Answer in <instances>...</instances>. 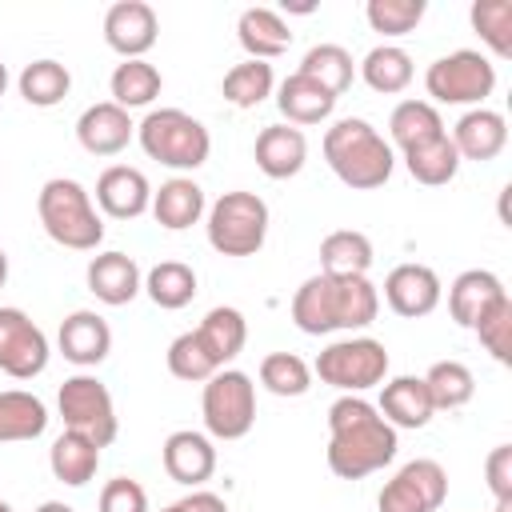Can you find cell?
Listing matches in <instances>:
<instances>
[{
	"instance_id": "10",
	"label": "cell",
	"mask_w": 512,
	"mask_h": 512,
	"mask_svg": "<svg viewBox=\"0 0 512 512\" xmlns=\"http://www.w3.org/2000/svg\"><path fill=\"white\" fill-rule=\"evenodd\" d=\"M424 88L436 104H476V108H484V100L496 88V64L476 48H456V52L428 64Z\"/></svg>"
},
{
	"instance_id": "17",
	"label": "cell",
	"mask_w": 512,
	"mask_h": 512,
	"mask_svg": "<svg viewBox=\"0 0 512 512\" xmlns=\"http://www.w3.org/2000/svg\"><path fill=\"white\" fill-rule=\"evenodd\" d=\"M96 208L112 220H136L152 208V184L132 164H112L96 180Z\"/></svg>"
},
{
	"instance_id": "39",
	"label": "cell",
	"mask_w": 512,
	"mask_h": 512,
	"mask_svg": "<svg viewBox=\"0 0 512 512\" xmlns=\"http://www.w3.org/2000/svg\"><path fill=\"white\" fill-rule=\"evenodd\" d=\"M424 384H428V396H432L436 412H456L476 396V376L464 360H436L424 372Z\"/></svg>"
},
{
	"instance_id": "22",
	"label": "cell",
	"mask_w": 512,
	"mask_h": 512,
	"mask_svg": "<svg viewBox=\"0 0 512 512\" xmlns=\"http://www.w3.org/2000/svg\"><path fill=\"white\" fill-rule=\"evenodd\" d=\"M252 156L268 180H292L308 164V136L292 124H268L260 128Z\"/></svg>"
},
{
	"instance_id": "18",
	"label": "cell",
	"mask_w": 512,
	"mask_h": 512,
	"mask_svg": "<svg viewBox=\"0 0 512 512\" xmlns=\"http://www.w3.org/2000/svg\"><path fill=\"white\" fill-rule=\"evenodd\" d=\"M132 136H136L132 116L112 100L88 104L80 112V120H76V140H80V148L88 156H120Z\"/></svg>"
},
{
	"instance_id": "8",
	"label": "cell",
	"mask_w": 512,
	"mask_h": 512,
	"mask_svg": "<svg viewBox=\"0 0 512 512\" xmlns=\"http://www.w3.org/2000/svg\"><path fill=\"white\" fill-rule=\"evenodd\" d=\"M204 428L212 440H244L256 424V384L240 368H220L200 392Z\"/></svg>"
},
{
	"instance_id": "26",
	"label": "cell",
	"mask_w": 512,
	"mask_h": 512,
	"mask_svg": "<svg viewBox=\"0 0 512 512\" xmlns=\"http://www.w3.org/2000/svg\"><path fill=\"white\" fill-rule=\"evenodd\" d=\"M236 40H240V48L248 52V60L272 64L276 56L288 52L292 28H288L284 16L272 12V8H244L240 20H236Z\"/></svg>"
},
{
	"instance_id": "47",
	"label": "cell",
	"mask_w": 512,
	"mask_h": 512,
	"mask_svg": "<svg viewBox=\"0 0 512 512\" xmlns=\"http://www.w3.org/2000/svg\"><path fill=\"white\" fill-rule=\"evenodd\" d=\"M160 512H228V504H224V496H216L208 488H192L188 496H180L176 504H168Z\"/></svg>"
},
{
	"instance_id": "3",
	"label": "cell",
	"mask_w": 512,
	"mask_h": 512,
	"mask_svg": "<svg viewBox=\"0 0 512 512\" xmlns=\"http://www.w3.org/2000/svg\"><path fill=\"white\" fill-rule=\"evenodd\" d=\"M324 160L340 184L352 192H372L392 180V144L360 116H344L324 132Z\"/></svg>"
},
{
	"instance_id": "16",
	"label": "cell",
	"mask_w": 512,
	"mask_h": 512,
	"mask_svg": "<svg viewBox=\"0 0 512 512\" xmlns=\"http://www.w3.org/2000/svg\"><path fill=\"white\" fill-rule=\"evenodd\" d=\"M56 348L68 364L76 368H96L108 360L112 352V328L100 312L92 308H76L60 320V332H56Z\"/></svg>"
},
{
	"instance_id": "50",
	"label": "cell",
	"mask_w": 512,
	"mask_h": 512,
	"mask_svg": "<svg viewBox=\"0 0 512 512\" xmlns=\"http://www.w3.org/2000/svg\"><path fill=\"white\" fill-rule=\"evenodd\" d=\"M4 92H8V68L0 64V96H4Z\"/></svg>"
},
{
	"instance_id": "4",
	"label": "cell",
	"mask_w": 512,
	"mask_h": 512,
	"mask_svg": "<svg viewBox=\"0 0 512 512\" xmlns=\"http://www.w3.org/2000/svg\"><path fill=\"white\" fill-rule=\"evenodd\" d=\"M36 216H40V228L48 232V240H56L60 248L96 252L104 240V220L92 204V192L72 176L44 180V188L36 196Z\"/></svg>"
},
{
	"instance_id": "24",
	"label": "cell",
	"mask_w": 512,
	"mask_h": 512,
	"mask_svg": "<svg viewBox=\"0 0 512 512\" xmlns=\"http://www.w3.org/2000/svg\"><path fill=\"white\" fill-rule=\"evenodd\" d=\"M276 108H280L284 124H292V128H312V124H324V120L336 112V96H332L324 84L308 80L304 72H292V76L280 80V88H276Z\"/></svg>"
},
{
	"instance_id": "14",
	"label": "cell",
	"mask_w": 512,
	"mask_h": 512,
	"mask_svg": "<svg viewBox=\"0 0 512 512\" xmlns=\"http://www.w3.org/2000/svg\"><path fill=\"white\" fill-rule=\"evenodd\" d=\"M156 36H160V20H156V8L144 0H116L104 12V44L124 60H144Z\"/></svg>"
},
{
	"instance_id": "9",
	"label": "cell",
	"mask_w": 512,
	"mask_h": 512,
	"mask_svg": "<svg viewBox=\"0 0 512 512\" xmlns=\"http://www.w3.org/2000/svg\"><path fill=\"white\" fill-rule=\"evenodd\" d=\"M56 408H60V420L68 432H80L88 436L96 448H108L120 432V420H116V404H112V392L100 376L92 372H76L60 384L56 392Z\"/></svg>"
},
{
	"instance_id": "38",
	"label": "cell",
	"mask_w": 512,
	"mask_h": 512,
	"mask_svg": "<svg viewBox=\"0 0 512 512\" xmlns=\"http://www.w3.org/2000/svg\"><path fill=\"white\" fill-rule=\"evenodd\" d=\"M296 72H304L308 80L324 84V88L340 100V96L352 88V80H356V60H352V52L340 48V44H316V48L304 52V60H300Z\"/></svg>"
},
{
	"instance_id": "45",
	"label": "cell",
	"mask_w": 512,
	"mask_h": 512,
	"mask_svg": "<svg viewBox=\"0 0 512 512\" xmlns=\"http://www.w3.org/2000/svg\"><path fill=\"white\" fill-rule=\"evenodd\" d=\"M100 512H148V492L132 476H112L100 488Z\"/></svg>"
},
{
	"instance_id": "41",
	"label": "cell",
	"mask_w": 512,
	"mask_h": 512,
	"mask_svg": "<svg viewBox=\"0 0 512 512\" xmlns=\"http://www.w3.org/2000/svg\"><path fill=\"white\" fill-rule=\"evenodd\" d=\"M424 12H428L424 0H368V4H364L368 28L380 32V36H388V40L416 32L420 20H424Z\"/></svg>"
},
{
	"instance_id": "13",
	"label": "cell",
	"mask_w": 512,
	"mask_h": 512,
	"mask_svg": "<svg viewBox=\"0 0 512 512\" xmlns=\"http://www.w3.org/2000/svg\"><path fill=\"white\" fill-rule=\"evenodd\" d=\"M440 300H444V284H440L436 268H428V264L404 260L384 276V304L404 320H420V316L436 312Z\"/></svg>"
},
{
	"instance_id": "6",
	"label": "cell",
	"mask_w": 512,
	"mask_h": 512,
	"mask_svg": "<svg viewBox=\"0 0 512 512\" xmlns=\"http://www.w3.org/2000/svg\"><path fill=\"white\" fill-rule=\"evenodd\" d=\"M268 204L256 192H224L220 200L208 204L204 212V232L208 244L220 256H256L268 240Z\"/></svg>"
},
{
	"instance_id": "31",
	"label": "cell",
	"mask_w": 512,
	"mask_h": 512,
	"mask_svg": "<svg viewBox=\"0 0 512 512\" xmlns=\"http://www.w3.org/2000/svg\"><path fill=\"white\" fill-rule=\"evenodd\" d=\"M144 292H148V300L156 304V308H164V312H180V308H188L192 300H196V268L192 264H184V260H160V264H152L148 272H144Z\"/></svg>"
},
{
	"instance_id": "36",
	"label": "cell",
	"mask_w": 512,
	"mask_h": 512,
	"mask_svg": "<svg viewBox=\"0 0 512 512\" xmlns=\"http://www.w3.org/2000/svg\"><path fill=\"white\" fill-rule=\"evenodd\" d=\"M108 88H112V104H120L124 112H132V108H148L160 96L164 76L148 60H124V64L112 68Z\"/></svg>"
},
{
	"instance_id": "25",
	"label": "cell",
	"mask_w": 512,
	"mask_h": 512,
	"mask_svg": "<svg viewBox=\"0 0 512 512\" xmlns=\"http://www.w3.org/2000/svg\"><path fill=\"white\" fill-rule=\"evenodd\" d=\"M148 212L156 216L160 228L184 232V228H192V224L204 220L208 200H204V188H200L192 176H172V180H164V184L152 192V208H148Z\"/></svg>"
},
{
	"instance_id": "19",
	"label": "cell",
	"mask_w": 512,
	"mask_h": 512,
	"mask_svg": "<svg viewBox=\"0 0 512 512\" xmlns=\"http://www.w3.org/2000/svg\"><path fill=\"white\" fill-rule=\"evenodd\" d=\"M84 280H88V292L108 308L132 304L144 292V272L128 252H96L88 260Z\"/></svg>"
},
{
	"instance_id": "1",
	"label": "cell",
	"mask_w": 512,
	"mask_h": 512,
	"mask_svg": "<svg viewBox=\"0 0 512 512\" xmlns=\"http://www.w3.org/2000/svg\"><path fill=\"white\" fill-rule=\"evenodd\" d=\"M396 428L364 396H340L328 408V468L340 480H364L396 460Z\"/></svg>"
},
{
	"instance_id": "2",
	"label": "cell",
	"mask_w": 512,
	"mask_h": 512,
	"mask_svg": "<svg viewBox=\"0 0 512 512\" xmlns=\"http://www.w3.org/2000/svg\"><path fill=\"white\" fill-rule=\"evenodd\" d=\"M380 316V292L368 276H308L292 296V324L304 336L360 332Z\"/></svg>"
},
{
	"instance_id": "40",
	"label": "cell",
	"mask_w": 512,
	"mask_h": 512,
	"mask_svg": "<svg viewBox=\"0 0 512 512\" xmlns=\"http://www.w3.org/2000/svg\"><path fill=\"white\" fill-rule=\"evenodd\" d=\"M260 384L272 396H304L312 388V364L296 352H268L260 360Z\"/></svg>"
},
{
	"instance_id": "48",
	"label": "cell",
	"mask_w": 512,
	"mask_h": 512,
	"mask_svg": "<svg viewBox=\"0 0 512 512\" xmlns=\"http://www.w3.org/2000/svg\"><path fill=\"white\" fill-rule=\"evenodd\" d=\"M36 512H76V508H72V504H64V500H44Z\"/></svg>"
},
{
	"instance_id": "43",
	"label": "cell",
	"mask_w": 512,
	"mask_h": 512,
	"mask_svg": "<svg viewBox=\"0 0 512 512\" xmlns=\"http://www.w3.org/2000/svg\"><path fill=\"white\" fill-rule=\"evenodd\" d=\"M168 372L176 376V380H188V384H204L208 376H216L220 372V364L208 356V348L200 344V336H196V328L192 332H180L172 344H168Z\"/></svg>"
},
{
	"instance_id": "49",
	"label": "cell",
	"mask_w": 512,
	"mask_h": 512,
	"mask_svg": "<svg viewBox=\"0 0 512 512\" xmlns=\"http://www.w3.org/2000/svg\"><path fill=\"white\" fill-rule=\"evenodd\" d=\"M8 284V256H4V248H0V288Z\"/></svg>"
},
{
	"instance_id": "34",
	"label": "cell",
	"mask_w": 512,
	"mask_h": 512,
	"mask_svg": "<svg viewBox=\"0 0 512 512\" xmlns=\"http://www.w3.org/2000/svg\"><path fill=\"white\" fill-rule=\"evenodd\" d=\"M404 168L416 184H428V188H440V184H452L456 172H460V156L452 148V136H436V140H424L416 148L404 152Z\"/></svg>"
},
{
	"instance_id": "20",
	"label": "cell",
	"mask_w": 512,
	"mask_h": 512,
	"mask_svg": "<svg viewBox=\"0 0 512 512\" xmlns=\"http://www.w3.org/2000/svg\"><path fill=\"white\" fill-rule=\"evenodd\" d=\"M500 300H508V288L488 268H468L448 284V312L460 328H476Z\"/></svg>"
},
{
	"instance_id": "12",
	"label": "cell",
	"mask_w": 512,
	"mask_h": 512,
	"mask_svg": "<svg viewBox=\"0 0 512 512\" xmlns=\"http://www.w3.org/2000/svg\"><path fill=\"white\" fill-rule=\"evenodd\" d=\"M48 336L24 308H0V372L12 380H32L48 368Z\"/></svg>"
},
{
	"instance_id": "44",
	"label": "cell",
	"mask_w": 512,
	"mask_h": 512,
	"mask_svg": "<svg viewBox=\"0 0 512 512\" xmlns=\"http://www.w3.org/2000/svg\"><path fill=\"white\" fill-rule=\"evenodd\" d=\"M472 332H476V340L484 344V352H488L496 364H512V296L500 300Z\"/></svg>"
},
{
	"instance_id": "51",
	"label": "cell",
	"mask_w": 512,
	"mask_h": 512,
	"mask_svg": "<svg viewBox=\"0 0 512 512\" xmlns=\"http://www.w3.org/2000/svg\"><path fill=\"white\" fill-rule=\"evenodd\" d=\"M492 512H512V500H496V508Z\"/></svg>"
},
{
	"instance_id": "23",
	"label": "cell",
	"mask_w": 512,
	"mask_h": 512,
	"mask_svg": "<svg viewBox=\"0 0 512 512\" xmlns=\"http://www.w3.org/2000/svg\"><path fill=\"white\" fill-rule=\"evenodd\" d=\"M376 412L400 432V428H424L436 416V404L428 396L424 376H392L380 384V404Z\"/></svg>"
},
{
	"instance_id": "21",
	"label": "cell",
	"mask_w": 512,
	"mask_h": 512,
	"mask_svg": "<svg viewBox=\"0 0 512 512\" xmlns=\"http://www.w3.org/2000/svg\"><path fill=\"white\" fill-rule=\"evenodd\" d=\"M448 136H452V148H456L460 160L484 164V160H496L504 152V144H508V120L496 108H468Z\"/></svg>"
},
{
	"instance_id": "7",
	"label": "cell",
	"mask_w": 512,
	"mask_h": 512,
	"mask_svg": "<svg viewBox=\"0 0 512 512\" xmlns=\"http://www.w3.org/2000/svg\"><path fill=\"white\" fill-rule=\"evenodd\" d=\"M388 348L372 336H344V340H332L316 364H312V376H320V384L344 392V396H360L376 384L388 380Z\"/></svg>"
},
{
	"instance_id": "11",
	"label": "cell",
	"mask_w": 512,
	"mask_h": 512,
	"mask_svg": "<svg viewBox=\"0 0 512 512\" xmlns=\"http://www.w3.org/2000/svg\"><path fill=\"white\" fill-rule=\"evenodd\" d=\"M448 496V472L440 460L416 456L392 472L376 496V512H436Z\"/></svg>"
},
{
	"instance_id": "42",
	"label": "cell",
	"mask_w": 512,
	"mask_h": 512,
	"mask_svg": "<svg viewBox=\"0 0 512 512\" xmlns=\"http://www.w3.org/2000/svg\"><path fill=\"white\" fill-rule=\"evenodd\" d=\"M468 20L500 60L512 56V0H476L468 8Z\"/></svg>"
},
{
	"instance_id": "35",
	"label": "cell",
	"mask_w": 512,
	"mask_h": 512,
	"mask_svg": "<svg viewBox=\"0 0 512 512\" xmlns=\"http://www.w3.org/2000/svg\"><path fill=\"white\" fill-rule=\"evenodd\" d=\"M16 88H20L24 104H32V108H56L72 92V72L60 60H48L44 56V60H32V64L20 68Z\"/></svg>"
},
{
	"instance_id": "32",
	"label": "cell",
	"mask_w": 512,
	"mask_h": 512,
	"mask_svg": "<svg viewBox=\"0 0 512 512\" xmlns=\"http://www.w3.org/2000/svg\"><path fill=\"white\" fill-rule=\"evenodd\" d=\"M416 68H412V56L400 48V44H376L368 48V56L360 60V80L380 92V96H396L412 84Z\"/></svg>"
},
{
	"instance_id": "30",
	"label": "cell",
	"mask_w": 512,
	"mask_h": 512,
	"mask_svg": "<svg viewBox=\"0 0 512 512\" xmlns=\"http://www.w3.org/2000/svg\"><path fill=\"white\" fill-rule=\"evenodd\" d=\"M372 240L356 228H336L320 240V272L324 276H368L372 268Z\"/></svg>"
},
{
	"instance_id": "37",
	"label": "cell",
	"mask_w": 512,
	"mask_h": 512,
	"mask_svg": "<svg viewBox=\"0 0 512 512\" xmlns=\"http://www.w3.org/2000/svg\"><path fill=\"white\" fill-rule=\"evenodd\" d=\"M276 92V72H272V64H264V60H240V64H232L228 72H224V80H220V96L232 104V108H256V104H264L268 96Z\"/></svg>"
},
{
	"instance_id": "28",
	"label": "cell",
	"mask_w": 512,
	"mask_h": 512,
	"mask_svg": "<svg viewBox=\"0 0 512 512\" xmlns=\"http://www.w3.org/2000/svg\"><path fill=\"white\" fill-rule=\"evenodd\" d=\"M196 336H200V344L208 348V356H212L220 368H228V364L244 352V344H248V320H244L240 308L220 304V308L204 312V320L196 324Z\"/></svg>"
},
{
	"instance_id": "46",
	"label": "cell",
	"mask_w": 512,
	"mask_h": 512,
	"mask_svg": "<svg viewBox=\"0 0 512 512\" xmlns=\"http://www.w3.org/2000/svg\"><path fill=\"white\" fill-rule=\"evenodd\" d=\"M484 476H488V492L496 500H512V444H496L488 452Z\"/></svg>"
},
{
	"instance_id": "27",
	"label": "cell",
	"mask_w": 512,
	"mask_h": 512,
	"mask_svg": "<svg viewBox=\"0 0 512 512\" xmlns=\"http://www.w3.org/2000/svg\"><path fill=\"white\" fill-rule=\"evenodd\" d=\"M48 428V408L24 388H0V444L40 440Z\"/></svg>"
},
{
	"instance_id": "29",
	"label": "cell",
	"mask_w": 512,
	"mask_h": 512,
	"mask_svg": "<svg viewBox=\"0 0 512 512\" xmlns=\"http://www.w3.org/2000/svg\"><path fill=\"white\" fill-rule=\"evenodd\" d=\"M48 468H52V476H56L60 484L84 488V484L96 476V468H100V448H96L88 436L64 428V432L52 440V448H48Z\"/></svg>"
},
{
	"instance_id": "52",
	"label": "cell",
	"mask_w": 512,
	"mask_h": 512,
	"mask_svg": "<svg viewBox=\"0 0 512 512\" xmlns=\"http://www.w3.org/2000/svg\"><path fill=\"white\" fill-rule=\"evenodd\" d=\"M0 512H12V504H8V500H0Z\"/></svg>"
},
{
	"instance_id": "5",
	"label": "cell",
	"mask_w": 512,
	"mask_h": 512,
	"mask_svg": "<svg viewBox=\"0 0 512 512\" xmlns=\"http://www.w3.org/2000/svg\"><path fill=\"white\" fill-rule=\"evenodd\" d=\"M136 140L148 160H156L172 172H196L212 152L208 128L184 108H152L136 124Z\"/></svg>"
},
{
	"instance_id": "15",
	"label": "cell",
	"mask_w": 512,
	"mask_h": 512,
	"mask_svg": "<svg viewBox=\"0 0 512 512\" xmlns=\"http://www.w3.org/2000/svg\"><path fill=\"white\" fill-rule=\"evenodd\" d=\"M160 464H164L168 480H176L184 488H204L216 472V444L204 432L176 428V432H168V440L160 448Z\"/></svg>"
},
{
	"instance_id": "33",
	"label": "cell",
	"mask_w": 512,
	"mask_h": 512,
	"mask_svg": "<svg viewBox=\"0 0 512 512\" xmlns=\"http://www.w3.org/2000/svg\"><path fill=\"white\" fill-rule=\"evenodd\" d=\"M448 128H444V116H440V108L436 104H428V100H400L396 108H392V116H388V136H392V144L400 148V152H408V148H416V144H424V140H436V136H444Z\"/></svg>"
}]
</instances>
